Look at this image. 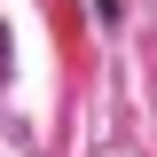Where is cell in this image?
Here are the masks:
<instances>
[{
	"instance_id": "cell-1",
	"label": "cell",
	"mask_w": 157,
	"mask_h": 157,
	"mask_svg": "<svg viewBox=\"0 0 157 157\" xmlns=\"http://www.w3.org/2000/svg\"><path fill=\"white\" fill-rule=\"evenodd\" d=\"M94 8H102V16H118V0H94Z\"/></svg>"
}]
</instances>
